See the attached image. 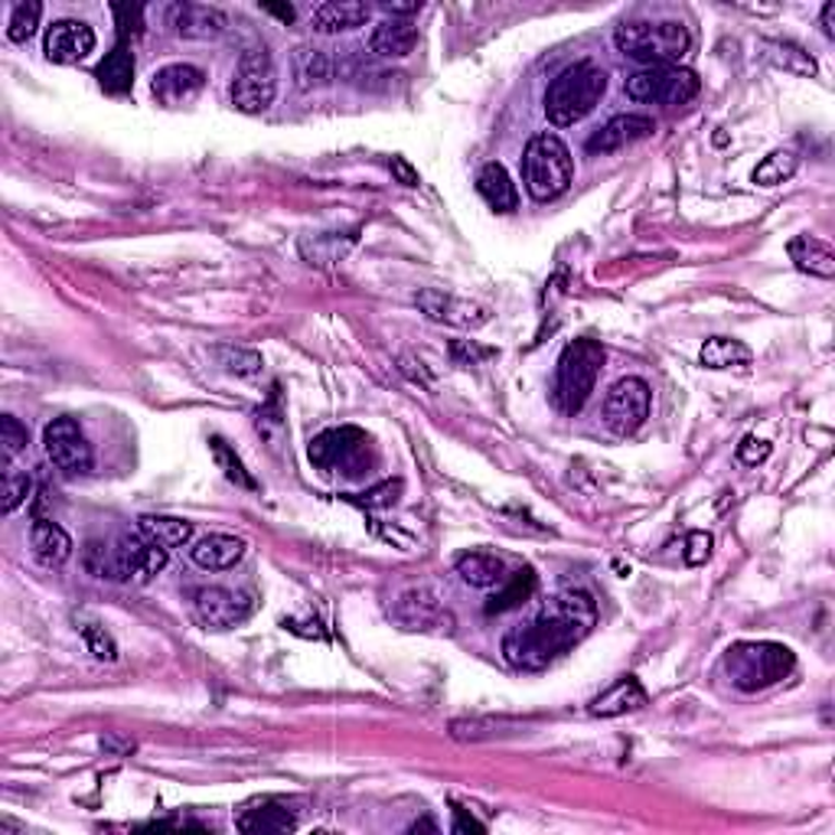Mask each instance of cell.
I'll use <instances>...</instances> for the list:
<instances>
[{"label":"cell","mask_w":835,"mask_h":835,"mask_svg":"<svg viewBox=\"0 0 835 835\" xmlns=\"http://www.w3.org/2000/svg\"><path fill=\"white\" fill-rule=\"evenodd\" d=\"M598 624V604L588 591L555 594L532 624L503 637V656L513 670H545L562 653L578 647Z\"/></svg>","instance_id":"1"},{"label":"cell","mask_w":835,"mask_h":835,"mask_svg":"<svg viewBox=\"0 0 835 835\" xmlns=\"http://www.w3.org/2000/svg\"><path fill=\"white\" fill-rule=\"evenodd\" d=\"M607 91V72L594 62H575L558 72L545 88V118L555 127L585 121Z\"/></svg>","instance_id":"2"},{"label":"cell","mask_w":835,"mask_h":835,"mask_svg":"<svg viewBox=\"0 0 835 835\" xmlns=\"http://www.w3.org/2000/svg\"><path fill=\"white\" fill-rule=\"evenodd\" d=\"M575 180V160L558 134H536L523 150V183L536 202H552L568 193Z\"/></svg>","instance_id":"3"},{"label":"cell","mask_w":835,"mask_h":835,"mask_svg":"<svg viewBox=\"0 0 835 835\" xmlns=\"http://www.w3.org/2000/svg\"><path fill=\"white\" fill-rule=\"evenodd\" d=\"M614 46L627 59L647 65H673L689 52L692 36L676 20H630L614 29Z\"/></svg>","instance_id":"4"},{"label":"cell","mask_w":835,"mask_h":835,"mask_svg":"<svg viewBox=\"0 0 835 835\" xmlns=\"http://www.w3.org/2000/svg\"><path fill=\"white\" fill-rule=\"evenodd\" d=\"M797 666V656L790 647L784 643H771V640H748V643H735L725 653V673L732 679L735 689L741 692H761L777 686L781 679H787Z\"/></svg>","instance_id":"5"},{"label":"cell","mask_w":835,"mask_h":835,"mask_svg":"<svg viewBox=\"0 0 835 835\" xmlns=\"http://www.w3.org/2000/svg\"><path fill=\"white\" fill-rule=\"evenodd\" d=\"M604 366V346L598 340H572L562 356H558V369H555V385H552V398L555 408L562 415H578L601 376Z\"/></svg>","instance_id":"6"},{"label":"cell","mask_w":835,"mask_h":835,"mask_svg":"<svg viewBox=\"0 0 835 835\" xmlns=\"http://www.w3.org/2000/svg\"><path fill=\"white\" fill-rule=\"evenodd\" d=\"M229 95H232V105L245 114H261L271 108V101L278 95V69L265 46L242 52Z\"/></svg>","instance_id":"7"},{"label":"cell","mask_w":835,"mask_h":835,"mask_svg":"<svg viewBox=\"0 0 835 835\" xmlns=\"http://www.w3.org/2000/svg\"><path fill=\"white\" fill-rule=\"evenodd\" d=\"M699 88V75L683 65H647L627 78V95L643 105H686Z\"/></svg>","instance_id":"8"},{"label":"cell","mask_w":835,"mask_h":835,"mask_svg":"<svg viewBox=\"0 0 835 835\" xmlns=\"http://www.w3.org/2000/svg\"><path fill=\"white\" fill-rule=\"evenodd\" d=\"M650 405H653V392L643 379L627 376L617 379L604 398V425L607 431L627 438L634 431H640V425L650 418Z\"/></svg>","instance_id":"9"},{"label":"cell","mask_w":835,"mask_h":835,"mask_svg":"<svg viewBox=\"0 0 835 835\" xmlns=\"http://www.w3.org/2000/svg\"><path fill=\"white\" fill-rule=\"evenodd\" d=\"M42 447H46V457L52 461V467H59L62 474H88L95 464L91 444L75 418L49 421L42 431Z\"/></svg>","instance_id":"10"},{"label":"cell","mask_w":835,"mask_h":835,"mask_svg":"<svg viewBox=\"0 0 835 835\" xmlns=\"http://www.w3.org/2000/svg\"><path fill=\"white\" fill-rule=\"evenodd\" d=\"M369 451V438L359 428H330L323 434H317L310 441V461L320 470H346V474H359L363 461Z\"/></svg>","instance_id":"11"},{"label":"cell","mask_w":835,"mask_h":835,"mask_svg":"<svg viewBox=\"0 0 835 835\" xmlns=\"http://www.w3.org/2000/svg\"><path fill=\"white\" fill-rule=\"evenodd\" d=\"M193 611L196 621L209 630H229L238 627L251 617L255 598L248 591H232V588H199L193 594Z\"/></svg>","instance_id":"12"},{"label":"cell","mask_w":835,"mask_h":835,"mask_svg":"<svg viewBox=\"0 0 835 835\" xmlns=\"http://www.w3.org/2000/svg\"><path fill=\"white\" fill-rule=\"evenodd\" d=\"M415 304L434 323H447V327H461V330H477V327L490 323V310L483 304H474V300H464V297H454V294H444L434 287L418 291Z\"/></svg>","instance_id":"13"},{"label":"cell","mask_w":835,"mask_h":835,"mask_svg":"<svg viewBox=\"0 0 835 835\" xmlns=\"http://www.w3.org/2000/svg\"><path fill=\"white\" fill-rule=\"evenodd\" d=\"M95 49V29L82 20H56L42 36V52L49 62L72 65Z\"/></svg>","instance_id":"14"},{"label":"cell","mask_w":835,"mask_h":835,"mask_svg":"<svg viewBox=\"0 0 835 835\" xmlns=\"http://www.w3.org/2000/svg\"><path fill=\"white\" fill-rule=\"evenodd\" d=\"M202 85H206L202 69H196V65H189V62H173V65H163V69L154 75L150 91H154V98H157L163 108H183V105H189V101L199 98Z\"/></svg>","instance_id":"15"},{"label":"cell","mask_w":835,"mask_h":835,"mask_svg":"<svg viewBox=\"0 0 835 835\" xmlns=\"http://www.w3.org/2000/svg\"><path fill=\"white\" fill-rule=\"evenodd\" d=\"M653 131H656V124H653V118H647V114H617V118H611L601 131H594L585 147H588V154H594V157H601V154H617V150H624V147H630V144L650 137Z\"/></svg>","instance_id":"16"},{"label":"cell","mask_w":835,"mask_h":835,"mask_svg":"<svg viewBox=\"0 0 835 835\" xmlns=\"http://www.w3.org/2000/svg\"><path fill=\"white\" fill-rule=\"evenodd\" d=\"M170 26L183 39H216L225 33V16H222V10L206 7V3H173Z\"/></svg>","instance_id":"17"},{"label":"cell","mask_w":835,"mask_h":835,"mask_svg":"<svg viewBox=\"0 0 835 835\" xmlns=\"http://www.w3.org/2000/svg\"><path fill=\"white\" fill-rule=\"evenodd\" d=\"M189 558L206 572H225L245 558V542L235 536H225V532H209L189 549Z\"/></svg>","instance_id":"18"},{"label":"cell","mask_w":835,"mask_h":835,"mask_svg":"<svg viewBox=\"0 0 835 835\" xmlns=\"http://www.w3.org/2000/svg\"><path fill=\"white\" fill-rule=\"evenodd\" d=\"M372 7L369 3H359V0H330V3H320L314 13H310V26L314 33H323V36H333V33H346V29H356L369 20Z\"/></svg>","instance_id":"19"},{"label":"cell","mask_w":835,"mask_h":835,"mask_svg":"<svg viewBox=\"0 0 835 835\" xmlns=\"http://www.w3.org/2000/svg\"><path fill=\"white\" fill-rule=\"evenodd\" d=\"M29 549L33 558L42 568H62L72 558V539L62 526L49 523V519H36L29 529Z\"/></svg>","instance_id":"20"},{"label":"cell","mask_w":835,"mask_h":835,"mask_svg":"<svg viewBox=\"0 0 835 835\" xmlns=\"http://www.w3.org/2000/svg\"><path fill=\"white\" fill-rule=\"evenodd\" d=\"M418 46V26L412 20H382L369 36V49L382 59H405Z\"/></svg>","instance_id":"21"},{"label":"cell","mask_w":835,"mask_h":835,"mask_svg":"<svg viewBox=\"0 0 835 835\" xmlns=\"http://www.w3.org/2000/svg\"><path fill=\"white\" fill-rule=\"evenodd\" d=\"M477 193H480V196L487 199V206L496 209V212H513V209L519 206L516 183H513V176L506 173V167L496 163V160H490V163L480 167V173H477Z\"/></svg>","instance_id":"22"},{"label":"cell","mask_w":835,"mask_h":835,"mask_svg":"<svg viewBox=\"0 0 835 835\" xmlns=\"http://www.w3.org/2000/svg\"><path fill=\"white\" fill-rule=\"evenodd\" d=\"M441 614L444 611L428 588H412L395 604V621L408 630H428V627L441 624Z\"/></svg>","instance_id":"23"},{"label":"cell","mask_w":835,"mask_h":835,"mask_svg":"<svg viewBox=\"0 0 835 835\" xmlns=\"http://www.w3.org/2000/svg\"><path fill=\"white\" fill-rule=\"evenodd\" d=\"M790 251V261L803 271V274H813V278H835V251L833 245L813 238V235H797L790 238L787 245Z\"/></svg>","instance_id":"24"},{"label":"cell","mask_w":835,"mask_h":835,"mask_svg":"<svg viewBox=\"0 0 835 835\" xmlns=\"http://www.w3.org/2000/svg\"><path fill=\"white\" fill-rule=\"evenodd\" d=\"M647 705V692L643 686L634 679V676H624L621 683H614L604 696H598L591 702V715L594 719H617V715H627V712H637Z\"/></svg>","instance_id":"25"},{"label":"cell","mask_w":835,"mask_h":835,"mask_svg":"<svg viewBox=\"0 0 835 835\" xmlns=\"http://www.w3.org/2000/svg\"><path fill=\"white\" fill-rule=\"evenodd\" d=\"M137 532L147 539V542H154V545H160V549H183V545H189V539H193V523H186V519H176V516H140L137 519Z\"/></svg>","instance_id":"26"},{"label":"cell","mask_w":835,"mask_h":835,"mask_svg":"<svg viewBox=\"0 0 835 835\" xmlns=\"http://www.w3.org/2000/svg\"><path fill=\"white\" fill-rule=\"evenodd\" d=\"M457 575L470 585V588H500L509 575L503 558L490 555V552H464L457 558Z\"/></svg>","instance_id":"27"},{"label":"cell","mask_w":835,"mask_h":835,"mask_svg":"<svg viewBox=\"0 0 835 835\" xmlns=\"http://www.w3.org/2000/svg\"><path fill=\"white\" fill-rule=\"evenodd\" d=\"M95 78L101 82L105 91L111 95H124L131 85H134V56L127 52L124 42H118L95 69Z\"/></svg>","instance_id":"28"},{"label":"cell","mask_w":835,"mask_h":835,"mask_svg":"<svg viewBox=\"0 0 835 835\" xmlns=\"http://www.w3.org/2000/svg\"><path fill=\"white\" fill-rule=\"evenodd\" d=\"M235 826L242 833H291L297 826L294 813H287V807L281 803H261V807H251L245 810Z\"/></svg>","instance_id":"29"},{"label":"cell","mask_w":835,"mask_h":835,"mask_svg":"<svg viewBox=\"0 0 835 835\" xmlns=\"http://www.w3.org/2000/svg\"><path fill=\"white\" fill-rule=\"evenodd\" d=\"M751 346H745L741 340H728V336H712L702 343L699 349V363L705 369H735V366H748L751 363Z\"/></svg>","instance_id":"30"},{"label":"cell","mask_w":835,"mask_h":835,"mask_svg":"<svg viewBox=\"0 0 835 835\" xmlns=\"http://www.w3.org/2000/svg\"><path fill=\"white\" fill-rule=\"evenodd\" d=\"M536 588H539V581H536L532 568H523V572L509 575V578L503 581V591H496V598L487 604V614H506V611L523 607L526 601H532Z\"/></svg>","instance_id":"31"},{"label":"cell","mask_w":835,"mask_h":835,"mask_svg":"<svg viewBox=\"0 0 835 835\" xmlns=\"http://www.w3.org/2000/svg\"><path fill=\"white\" fill-rule=\"evenodd\" d=\"M330 72H333V65H330V56H327V52L310 49V46H300V49L294 52V78H297V85H300L304 91L327 85V82H330Z\"/></svg>","instance_id":"32"},{"label":"cell","mask_w":835,"mask_h":835,"mask_svg":"<svg viewBox=\"0 0 835 835\" xmlns=\"http://www.w3.org/2000/svg\"><path fill=\"white\" fill-rule=\"evenodd\" d=\"M797 167H800V157H797L794 150H774V154H768V157L754 167L751 180H754L758 186H777V183H787V180L797 173Z\"/></svg>","instance_id":"33"},{"label":"cell","mask_w":835,"mask_h":835,"mask_svg":"<svg viewBox=\"0 0 835 835\" xmlns=\"http://www.w3.org/2000/svg\"><path fill=\"white\" fill-rule=\"evenodd\" d=\"M768 59L784 69V72H797V75H816V59L810 52H803L800 46L790 42H764Z\"/></svg>","instance_id":"34"},{"label":"cell","mask_w":835,"mask_h":835,"mask_svg":"<svg viewBox=\"0 0 835 835\" xmlns=\"http://www.w3.org/2000/svg\"><path fill=\"white\" fill-rule=\"evenodd\" d=\"M216 359H219V366H222L225 372L242 376V379L258 376L261 366H265L255 349H242V346H219V349H216Z\"/></svg>","instance_id":"35"},{"label":"cell","mask_w":835,"mask_h":835,"mask_svg":"<svg viewBox=\"0 0 835 835\" xmlns=\"http://www.w3.org/2000/svg\"><path fill=\"white\" fill-rule=\"evenodd\" d=\"M353 242H356V238L340 242V238H330V235H314V242H310V238L300 242V251H304V258H307L310 265H333V261H340V258L346 255V248H349Z\"/></svg>","instance_id":"36"},{"label":"cell","mask_w":835,"mask_h":835,"mask_svg":"<svg viewBox=\"0 0 835 835\" xmlns=\"http://www.w3.org/2000/svg\"><path fill=\"white\" fill-rule=\"evenodd\" d=\"M209 447H212V457H216L219 470H222L232 483H238V487H245V490H255L251 474L245 470V464L238 461V454H235L222 438H209Z\"/></svg>","instance_id":"37"},{"label":"cell","mask_w":835,"mask_h":835,"mask_svg":"<svg viewBox=\"0 0 835 835\" xmlns=\"http://www.w3.org/2000/svg\"><path fill=\"white\" fill-rule=\"evenodd\" d=\"M39 13H42V7H39L36 0L16 3L13 13H10V20H7V36H10L13 42H26V39L36 33V26H39Z\"/></svg>","instance_id":"38"},{"label":"cell","mask_w":835,"mask_h":835,"mask_svg":"<svg viewBox=\"0 0 835 835\" xmlns=\"http://www.w3.org/2000/svg\"><path fill=\"white\" fill-rule=\"evenodd\" d=\"M26 496H29V477H26V474H16V470H10V467H7V474H3V500H0L3 516L16 513V509L26 503Z\"/></svg>","instance_id":"39"},{"label":"cell","mask_w":835,"mask_h":835,"mask_svg":"<svg viewBox=\"0 0 835 835\" xmlns=\"http://www.w3.org/2000/svg\"><path fill=\"white\" fill-rule=\"evenodd\" d=\"M0 444H3V461H7V464L29 444L26 428H23L13 415H3V418H0Z\"/></svg>","instance_id":"40"},{"label":"cell","mask_w":835,"mask_h":835,"mask_svg":"<svg viewBox=\"0 0 835 835\" xmlns=\"http://www.w3.org/2000/svg\"><path fill=\"white\" fill-rule=\"evenodd\" d=\"M493 356H496V349L477 346L474 340H454V343H451V359H454L457 366H480L483 359H493Z\"/></svg>","instance_id":"41"},{"label":"cell","mask_w":835,"mask_h":835,"mask_svg":"<svg viewBox=\"0 0 835 835\" xmlns=\"http://www.w3.org/2000/svg\"><path fill=\"white\" fill-rule=\"evenodd\" d=\"M82 637H85V643H88V650L95 653V660H118V647H114V640L105 634V627H98V624H85L82 627Z\"/></svg>","instance_id":"42"},{"label":"cell","mask_w":835,"mask_h":835,"mask_svg":"<svg viewBox=\"0 0 835 835\" xmlns=\"http://www.w3.org/2000/svg\"><path fill=\"white\" fill-rule=\"evenodd\" d=\"M398 493H402V480H389V483H382V487H376V490L356 496V503L366 506V509H385V506H392V503L398 500Z\"/></svg>","instance_id":"43"},{"label":"cell","mask_w":835,"mask_h":835,"mask_svg":"<svg viewBox=\"0 0 835 835\" xmlns=\"http://www.w3.org/2000/svg\"><path fill=\"white\" fill-rule=\"evenodd\" d=\"M712 545H715V539L709 536V532H689V539H686V552H683V558H686V565H705L709 562V555H712Z\"/></svg>","instance_id":"44"},{"label":"cell","mask_w":835,"mask_h":835,"mask_svg":"<svg viewBox=\"0 0 835 835\" xmlns=\"http://www.w3.org/2000/svg\"><path fill=\"white\" fill-rule=\"evenodd\" d=\"M771 457V444L768 441H758V438H745L738 444V461L748 464V467H758Z\"/></svg>","instance_id":"45"},{"label":"cell","mask_w":835,"mask_h":835,"mask_svg":"<svg viewBox=\"0 0 835 835\" xmlns=\"http://www.w3.org/2000/svg\"><path fill=\"white\" fill-rule=\"evenodd\" d=\"M114 16H118V33H121V39H124L127 33H137V29H140V7L114 3Z\"/></svg>","instance_id":"46"},{"label":"cell","mask_w":835,"mask_h":835,"mask_svg":"<svg viewBox=\"0 0 835 835\" xmlns=\"http://www.w3.org/2000/svg\"><path fill=\"white\" fill-rule=\"evenodd\" d=\"M454 816H457V820H454V833H470V830H474V833H483V830H487V826H483L480 820L467 816V813H464L461 807L454 810Z\"/></svg>","instance_id":"47"},{"label":"cell","mask_w":835,"mask_h":835,"mask_svg":"<svg viewBox=\"0 0 835 835\" xmlns=\"http://www.w3.org/2000/svg\"><path fill=\"white\" fill-rule=\"evenodd\" d=\"M392 173H395L405 186H418V173H415L402 157H392Z\"/></svg>","instance_id":"48"},{"label":"cell","mask_w":835,"mask_h":835,"mask_svg":"<svg viewBox=\"0 0 835 835\" xmlns=\"http://www.w3.org/2000/svg\"><path fill=\"white\" fill-rule=\"evenodd\" d=\"M823 29H826V36L833 39L835 36V3H826V7H823Z\"/></svg>","instance_id":"49"},{"label":"cell","mask_w":835,"mask_h":835,"mask_svg":"<svg viewBox=\"0 0 835 835\" xmlns=\"http://www.w3.org/2000/svg\"><path fill=\"white\" fill-rule=\"evenodd\" d=\"M392 16L395 13H415V10H421V3H382Z\"/></svg>","instance_id":"50"},{"label":"cell","mask_w":835,"mask_h":835,"mask_svg":"<svg viewBox=\"0 0 835 835\" xmlns=\"http://www.w3.org/2000/svg\"><path fill=\"white\" fill-rule=\"evenodd\" d=\"M265 10L278 13L281 20H294V7H274V3H265Z\"/></svg>","instance_id":"51"}]
</instances>
